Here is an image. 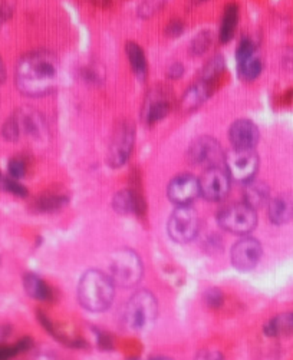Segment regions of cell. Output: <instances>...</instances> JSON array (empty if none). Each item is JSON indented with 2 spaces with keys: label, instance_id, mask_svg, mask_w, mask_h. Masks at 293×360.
<instances>
[{
  "label": "cell",
  "instance_id": "cell-1",
  "mask_svg": "<svg viewBox=\"0 0 293 360\" xmlns=\"http://www.w3.org/2000/svg\"><path fill=\"white\" fill-rule=\"evenodd\" d=\"M59 62L49 52L25 55L16 68V85L26 97H44L58 84Z\"/></svg>",
  "mask_w": 293,
  "mask_h": 360
},
{
  "label": "cell",
  "instance_id": "cell-2",
  "mask_svg": "<svg viewBox=\"0 0 293 360\" xmlns=\"http://www.w3.org/2000/svg\"><path fill=\"white\" fill-rule=\"evenodd\" d=\"M78 299L89 312H104L114 300V281L98 270H88L78 284Z\"/></svg>",
  "mask_w": 293,
  "mask_h": 360
},
{
  "label": "cell",
  "instance_id": "cell-3",
  "mask_svg": "<svg viewBox=\"0 0 293 360\" xmlns=\"http://www.w3.org/2000/svg\"><path fill=\"white\" fill-rule=\"evenodd\" d=\"M158 314V303L146 290L137 292L125 306V325L130 330L142 332L151 328Z\"/></svg>",
  "mask_w": 293,
  "mask_h": 360
},
{
  "label": "cell",
  "instance_id": "cell-4",
  "mask_svg": "<svg viewBox=\"0 0 293 360\" xmlns=\"http://www.w3.org/2000/svg\"><path fill=\"white\" fill-rule=\"evenodd\" d=\"M109 277L121 287H133L142 277V263L133 250H120L114 253L109 263Z\"/></svg>",
  "mask_w": 293,
  "mask_h": 360
},
{
  "label": "cell",
  "instance_id": "cell-5",
  "mask_svg": "<svg viewBox=\"0 0 293 360\" xmlns=\"http://www.w3.org/2000/svg\"><path fill=\"white\" fill-rule=\"evenodd\" d=\"M218 224L229 233L246 236L258 224V216L254 208L245 202L233 204L218 213Z\"/></svg>",
  "mask_w": 293,
  "mask_h": 360
},
{
  "label": "cell",
  "instance_id": "cell-6",
  "mask_svg": "<svg viewBox=\"0 0 293 360\" xmlns=\"http://www.w3.org/2000/svg\"><path fill=\"white\" fill-rule=\"evenodd\" d=\"M200 229L198 214L190 205H180L169 220V236L177 243H189L196 238Z\"/></svg>",
  "mask_w": 293,
  "mask_h": 360
},
{
  "label": "cell",
  "instance_id": "cell-7",
  "mask_svg": "<svg viewBox=\"0 0 293 360\" xmlns=\"http://www.w3.org/2000/svg\"><path fill=\"white\" fill-rule=\"evenodd\" d=\"M225 168L231 180L247 182L254 178L259 168L258 154L253 149H231L226 155Z\"/></svg>",
  "mask_w": 293,
  "mask_h": 360
},
{
  "label": "cell",
  "instance_id": "cell-8",
  "mask_svg": "<svg viewBox=\"0 0 293 360\" xmlns=\"http://www.w3.org/2000/svg\"><path fill=\"white\" fill-rule=\"evenodd\" d=\"M135 141V131L130 122H122L115 129L108 149V164L120 168L130 158Z\"/></svg>",
  "mask_w": 293,
  "mask_h": 360
},
{
  "label": "cell",
  "instance_id": "cell-9",
  "mask_svg": "<svg viewBox=\"0 0 293 360\" xmlns=\"http://www.w3.org/2000/svg\"><path fill=\"white\" fill-rule=\"evenodd\" d=\"M189 158L191 162L205 165L207 169L213 167H225L226 154L216 140L211 137H201L190 145Z\"/></svg>",
  "mask_w": 293,
  "mask_h": 360
},
{
  "label": "cell",
  "instance_id": "cell-10",
  "mask_svg": "<svg viewBox=\"0 0 293 360\" xmlns=\"http://www.w3.org/2000/svg\"><path fill=\"white\" fill-rule=\"evenodd\" d=\"M230 176L225 167L207 168L200 182V194L209 201H222L230 189Z\"/></svg>",
  "mask_w": 293,
  "mask_h": 360
},
{
  "label": "cell",
  "instance_id": "cell-11",
  "mask_svg": "<svg viewBox=\"0 0 293 360\" xmlns=\"http://www.w3.org/2000/svg\"><path fill=\"white\" fill-rule=\"evenodd\" d=\"M237 72L245 81H253L263 69L262 56L250 39H243L236 49Z\"/></svg>",
  "mask_w": 293,
  "mask_h": 360
},
{
  "label": "cell",
  "instance_id": "cell-12",
  "mask_svg": "<svg viewBox=\"0 0 293 360\" xmlns=\"http://www.w3.org/2000/svg\"><path fill=\"white\" fill-rule=\"evenodd\" d=\"M262 257V245L258 240L245 237L237 241L231 249V263L237 270L249 272L258 266Z\"/></svg>",
  "mask_w": 293,
  "mask_h": 360
},
{
  "label": "cell",
  "instance_id": "cell-13",
  "mask_svg": "<svg viewBox=\"0 0 293 360\" xmlns=\"http://www.w3.org/2000/svg\"><path fill=\"white\" fill-rule=\"evenodd\" d=\"M169 198L177 205H190L200 196V182L193 176H178L169 184Z\"/></svg>",
  "mask_w": 293,
  "mask_h": 360
},
{
  "label": "cell",
  "instance_id": "cell-14",
  "mask_svg": "<svg viewBox=\"0 0 293 360\" xmlns=\"http://www.w3.org/2000/svg\"><path fill=\"white\" fill-rule=\"evenodd\" d=\"M233 149H253L259 141V129L250 120H237L229 131Z\"/></svg>",
  "mask_w": 293,
  "mask_h": 360
},
{
  "label": "cell",
  "instance_id": "cell-15",
  "mask_svg": "<svg viewBox=\"0 0 293 360\" xmlns=\"http://www.w3.org/2000/svg\"><path fill=\"white\" fill-rule=\"evenodd\" d=\"M169 112H170V102L167 95L161 89L150 92L144 102L142 120L146 124H155L162 118H166Z\"/></svg>",
  "mask_w": 293,
  "mask_h": 360
},
{
  "label": "cell",
  "instance_id": "cell-16",
  "mask_svg": "<svg viewBox=\"0 0 293 360\" xmlns=\"http://www.w3.org/2000/svg\"><path fill=\"white\" fill-rule=\"evenodd\" d=\"M15 117L17 122H19L21 132L23 131L25 134L35 140H42L46 135V125L38 111L32 108H23Z\"/></svg>",
  "mask_w": 293,
  "mask_h": 360
},
{
  "label": "cell",
  "instance_id": "cell-17",
  "mask_svg": "<svg viewBox=\"0 0 293 360\" xmlns=\"http://www.w3.org/2000/svg\"><path fill=\"white\" fill-rule=\"evenodd\" d=\"M210 93H211V84L200 79L186 91L185 97L181 98L180 108L185 112H191L197 109L201 104H205L210 97Z\"/></svg>",
  "mask_w": 293,
  "mask_h": 360
},
{
  "label": "cell",
  "instance_id": "cell-18",
  "mask_svg": "<svg viewBox=\"0 0 293 360\" xmlns=\"http://www.w3.org/2000/svg\"><path fill=\"white\" fill-rule=\"evenodd\" d=\"M269 218L273 224H286L293 220V198L279 196L269 202Z\"/></svg>",
  "mask_w": 293,
  "mask_h": 360
},
{
  "label": "cell",
  "instance_id": "cell-19",
  "mask_svg": "<svg viewBox=\"0 0 293 360\" xmlns=\"http://www.w3.org/2000/svg\"><path fill=\"white\" fill-rule=\"evenodd\" d=\"M243 193H245L243 194L245 204L254 208V210L265 205L269 200V188L262 181H254V180L247 181Z\"/></svg>",
  "mask_w": 293,
  "mask_h": 360
},
{
  "label": "cell",
  "instance_id": "cell-20",
  "mask_svg": "<svg viewBox=\"0 0 293 360\" xmlns=\"http://www.w3.org/2000/svg\"><path fill=\"white\" fill-rule=\"evenodd\" d=\"M237 23H239V8L236 5H227L225 9L222 26H220L218 39L222 44L229 42L234 36Z\"/></svg>",
  "mask_w": 293,
  "mask_h": 360
},
{
  "label": "cell",
  "instance_id": "cell-21",
  "mask_svg": "<svg viewBox=\"0 0 293 360\" xmlns=\"http://www.w3.org/2000/svg\"><path fill=\"white\" fill-rule=\"evenodd\" d=\"M126 55L128 59H130L133 72L135 73V77L140 81H144L146 77V72H149V65H146V59L144 50L140 45H137L135 42H130L126 45Z\"/></svg>",
  "mask_w": 293,
  "mask_h": 360
},
{
  "label": "cell",
  "instance_id": "cell-22",
  "mask_svg": "<svg viewBox=\"0 0 293 360\" xmlns=\"http://www.w3.org/2000/svg\"><path fill=\"white\" fill-rule=\"evenodd\" d=\"M25 290L36 300H48L50 297V289L48 284L36 274H28L25 277Z\"/></svg>",
  "mask_w": 293,
  "mask_h": 360
},
{
  "label": "cell",
  "instance_id": "cell-23",
  "mask_svg": "<svg viewBox=\"0 0 293 360\" xmlns=\"http://www.w3.org/2000/svg\"><path fill=\"white\" fill-rule=\"evenodd\" d=\"M293 330V313H286L273 317L265 328L267 336H281Z\"/></svg>",
  "mask_w": 293,
  "mask_h": 360
},
{
  "label": "cell",
  "instance_id": "cell-24",
  "mask_svg": "<svg viewBox=\"0 0 293 360\" xmlns=\"http://www.w3.org/2000/svg\"><path fill=\"white\" fill-rule=\"evenodd\" d=\"M113 205L120 214H130V213L137 211L138 201H137V197H134V194L131 191L124 189V191H120L114 197Z\"/></svg>",
  "mask_w": 293,
  "mask_h": 360
},
{
  "label": "cell",
  "instance_id": "cell-25",
  "mask_svg": "<svg viewBox=\"0 0 293 360\" xmlns=\"http://www.w3.org/2000/svg\"><path fill=\"white\" fill-rule=\"evenodd\" d=\"M223 68H225V61H223L222 56H214V58H211L206 64L203 70H201L200 79L211 84L214 79L218 78V75L223 72Z\"/></svg>",
  "mask_w": 293,
  "mask_h": 360
},
{
  "label": "cell",
  "instance_id": "cell-26",
  "mask_svg": "<svg viewBox=\"0 0 293 360\" xmlns=\"http://www.w3.org/2000/svg\"><path fill=\"white\" fill-rule=\"evenodd\" d=\"M211 44H213V33L210 30H201L191 41L190 50L194 56H200L209 50Z\"/></svg>",
  "mask_w": 293,
  "mask_h": 360
},
{
  "label": "cell",
  "instance_id": "cell-27",
  "mask_svg": "<svg viewBox=\"0 0 293 360\" xmlns=\"http://www.w3.org/2000/svg\"><path fill=\"white\" fill-rule=\"evenodd\" d=\"M0 189H5V191H8L13 196H17V197H26L28 196V189L19 181L15 180V178H10V177L2 178V182H0Z\"/></svg>",
  "mask_w": 293,
  "mask_h": 360
},
{
  "label": "cell",
  "instance_id": "cell-28",
  "mask_svg": "<svg viewBox=\"0 0 293 360\" xmlns=\"http://www.w3.org/2000/svg\"><path fill=\"white\" fill-rule=\"evenodd\" d=\"M166 3V0H142L138 13L141 17H151L154 16L157 12L161 10V8Z\"/></svg>",
  "mask_w": 293,
  "mask_h": 360
},
{
  "label": "cell",
  "instance_id": "cell-29",
  "mask_svg": "<svg viewBox=\"0 0 293 360\" xmlns=\"http://www.w3.org/2000/svg\"><path fill=\"white\" fill-rule=\"evenodd\" d=\"M2 135L8 141H17V140H19V137H21V126H19V122H17L16 117L9 118L3 124Z\"/></svg>",
  "mask_w": 293,
  "mask_h": 360
},
{
  "label": "cell",
  "instance_id": "cell-30",
  "mask_svg": "<svg viewBox=\"0 0 293 360\" xmlns=\"http://www.w3.org/2000/svg\"><path fill=\"white\" fill-rule=\"evenodd\" d=\"M8 169H9L10 178L21 180L25 176V173H26V164H25V161L22 158H13L9 162Z\"/></svg>",
  "mask_w": 293,
  "mask_h": 360
},
{
  "label": "cell",
  "instance_id": "cell-31",
  "mask_svg": "<svg viewBox=\"0 0 293 360\" xmlns=\"http://www.w3.org/2000/svg\"><path fill=\"white\" fill-rule=\"evenodd\" d=\"M206 299H207L209 305H210L211 307H217V306L220 305V303H222V294H220L217 290H210V292L207 293Z\"/></svg>",
  "mask_w": 293,
  "mask_h": 360
},
{
  "label": "cell",
  "instance_id": "cell-32",
  "mask_svg": "<svg viewBox=\"0 0 293 360\" xmlns=\"http://www.w3.org/2000/svg\"><path fill=\"white\" fill-rule=\"evenodd\" d=\"M182 72H185V68H182V65L181 64H174L169 69V77L171 79H178L182 75Z\"/></svg>",
  "mask_w": 293,
  "mask_h": 360
},
{
  "label": "cell",
  "instance_id": "cell-33",
  "mask_svg": "<svg viewBox=\"0 0 293 360\" xmlns=\"http://www.w3.org/2000/svg\"><path fill=\"white\" fill-rule=\"evenodd\" d=\"M167 32H169L170 36H178V35H181V33H182V23L178 22V21L171 22V23L169 25V28H167Z\"/></svg>",
  "mask_w": 293,
  "mask_h": 360
},
{
  "label": "cell",
  "instance_id": "cell-34",
  "mask_svg": "<svg viewBox=\"0 0 293 360\" xmlns=\"http://www.w3.org/2000/svg\"><path fill=\"white\" fill-rule=\"evenodd\" d=\"M91 2L100 8H106L109 3H111V0H91Z\"/></svg>",
  "mask_w": 293,
  "mask_h": 360
},
{
  "label": "cell",
  "instance_id": "cell-35",
  "mask_svg": "<svg viewBox=\"0 0 293 360\" xmlns=\"http://www.w3.org/2000/svg\"><path fill=\"white\" fill-rule=\"evenodd\" d=\"M6 78V69H5V64L0 59V82H3Z\"/></svg>",
  "mask_w": 293,
  "mask_h": 360
},
{
  "label": "cell",
  "instance_id": "cell-36",
  "mask_svg": "<svg viewBox=\"0 0 293 360\" xmlns=\"http://www.w3.org/2000/svg\"><path fill=\"white\" fill-rule=\"evenodd\" d=\"M150 360H173L171 357H167V356H155V357H153V359H150Z\"/></svg>",
  "mask_w": 293,
  "mask_h": 360
}]
</instances>
